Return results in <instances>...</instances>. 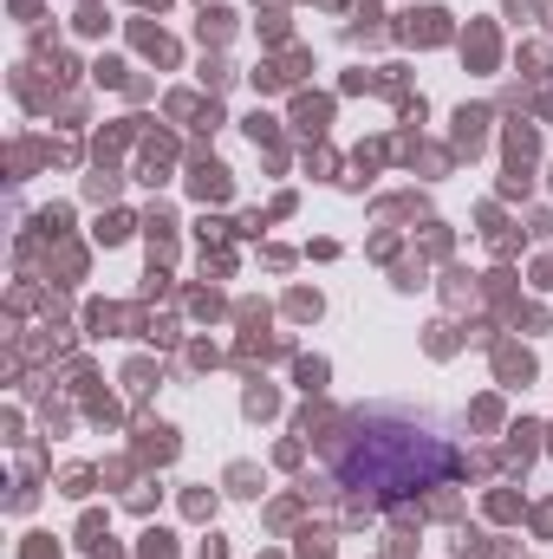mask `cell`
I'll return each mask as SVG.
<instances>
[{"label": "cell", "instance_id": "cell-1", "mask_svg": "<svg viewBox=\"0 0 553 559\" xmlns=\"http://www.w3.org/2000/svg\"><path fill=\"white\" fill-rule=\"evenodd\" d=\"M456 475H462V449L443 429L398 417V411L358 417L332 449V481L345 495H365V501H411V495H430Z\"/></svg>", "mask_w": 553, "mask_h": 559}]
</instances>
